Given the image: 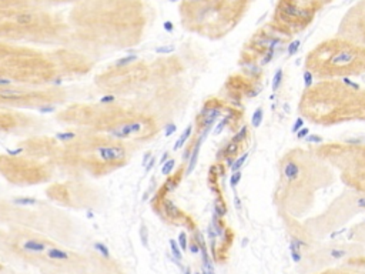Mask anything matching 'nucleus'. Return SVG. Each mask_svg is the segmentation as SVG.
Returning <instances> with one entry per match:
<instances>
[{
	"mask_svg": "<svg viewBox=\"0 0 365 274\" xmlns=\"http://www.w3.org/2000/svg\"><path fill=\"white\" fill-rule=\"evenodd\" d=\"M221 116V108L218 106H212L210 103H207L200 114L197 116V120H198V128L202 130V128H207V127H212L215 120Z\"/></svg>",
	"mask_w": 365,
	"mask_h": 274,
	"instance_id": "obj_5",
	"label": "nucleus"
},
{
	"mask_svg": "<svg viewBox=\"0 0 365 274\" xmlns=\"http://www.w3.org/2000/svg\"><path fill=\"white\" fill-rule=\"evenodd\" d=\"M182 274H191V270H190V267H185V268H184V271H182Z\"/></svg>",
	"mask_w": 365,
	"mask_h": 274,
	"instance_id": "obj_50",
	"label": "nucleus"
},
{
	"mask_svg": "<svg viewBox=\"0 0 365 274\" xmlns=\"http://www.w3.org/2000/svg\"><path fill=\"white\" fill-rule=\"evenodd\" d=\"M97 154L104 161H117L125 158V148L123 146H100Z\"/></svg>",
	"mask_w": 365,
	"mask_h": 274,
	"instance_id": "obj_6",
	"label": "nucleus"
},
{
	"mask_svg": "<svg viewBox=\"0 0 365 274\" xmlns=\"http://www.w3.org/2000/svg\"><path fill=\"white\" fill-rule=\"evenodd\" d=\"M168 158H170V153H168V151H164V153H163V156H161V158L158 160V163L163 166Z\"/></svg>",
	"mask_w": 365,
	"mask_h": 274,
	"instance_id": "obj_40",
	"label": "nucleus"
},
{
	"mask_svg": "<svg viewBox=\"0 0 365 274\" xmlns=\"http://www.w3.org/2000/svg\"><path fill=\"white\" fill-rule=\"evenodd\" d=\"M0 97L7 98V100H17V98L23 97V93L17 91V90H0Z\"/></svg>",
	"mask_w": 365,
	"mask_h": 274,
	"instance_id": "obj_14",
	"label": "nucleus"
},
{
	"mask_svg": "<svg viewBox=\"0 0 365 274\" xmlns=\"http://www.w3.org/2000/svg\"><path fill=\"white\" fill-rule=\"evenodd\" d=\"M23 151V148H6V153L9 154V156H17V154H20Z\"/></svg>",
	"mask_w": 365,
	"mask_h": 274,
	"instance_id": "obj_39",
	"label": "nucleus"
},
{
	"mask_svg": "<svg viewBox=\"0 0 365 274\" xmlns=\"http://www.w3.org/2000/svg\"><path fill=\"white\" fill-rule=\"evenodd\" d=\"M307 68L321 77L362 73L365 71V46L342 37L327 40L307 56Z\"/></svg>",
	"mask_w": 365,
	"mask_h": 274,
	"instance_id": "obj_1",
	"label": "nucleus"
},
{
	"mask_svg": "<svg viewBox=\"0 0 365 274\" xmlns=\"http://www.w3.org/2000/svg\"><path fill=\"white\" fill-rule=\"evenodd\" d=\"M309 141H321V138L318 136H311V138H308Z\"/></svg>",
	"mask_w": 365,
	"mask_h": 274,
	"instance_id": "obj_46",
	"label": "nucleus"
},
{
	"mask_svg": "<svg viewBox=\"0 0 365 274\" xmlns=\"http://www.w3.org/2000/svg\"><path fill=\"white\" fill-rule=\"evenodd\" d=\"M252 0H185L182 17L185 24L210 36H224L244 16Z\"/></svg>",
	"mask_w": 365,
	"mask_h": 274,
	"instance_id": "obj_2",
	"label": "nucleus"
},
{
	"mask_svg": "<svg viewBox=\"0 0 365 274\" xmlns=\"http://www.w3.org/2000/svg\"><path fill=\"white\" fill-rule=\"evenodd\" d=\"M262 108L261 107H258L255 111H254V114H252V117H251V124H252V127H258L261 123H262Z\"/></svg>",
	"mask_w": 365,
	"mask_h": 274,
	"instance_id": "obj_18",
	"label": "nucleus"
},
{
	"mask_svg": "<svg viewBox=\"0 0 365 274\" xmlns=\"http://www.w3.org/2000/svg\"><path fill=\"white\" fill-rule=\"evenodd\" d=\"M175 131H177V124H175V123H168V124H165V127H164V134H165V137L173 136Z\"/></svg>",
	"mask_w": 365,
	"mask_h": 274,
	"instance_id": "obj_28",
	"label": "nucleus"
},
{
	"mask_svg": "<svg viewBox=\"0 0 365 274\" xmlns=\"http://www.w3.org/2000/svg\"><path fill=\"white\" fill-rule=\"evenodd\" d=\"M164 29H165L167 31H171V30H173V24H171V21H167V23H164Z\"/></svg>",
	"mask_w": 365,
	"mask_h": 274,
	"instance_id": "obj_43",
	"label": "nucleus"
},
{
	"mask_svg": "<svg viewBox=\"0 0 365 274\" xmlns=\"http://www.w3.org/2000/svg\"><path fill=\"white\" fill-rule=\"evenodd\" d=\"M11 201H13V204H17V206H34V204H37V198H34V197H16Z\"/></svg>",
	"mask_w": 365,
	"mask_h": 274,
	"instance_id": "obj_15",
	"label": "nucleus"
},
{
	"mask_svg": "<svg viewBox=\"0 0 365 274\" xmlns=\"http://www.w3.org/2000/svg\"><path fill=\"white\" fill-rule=\"evenodd\" d=\"M188 250H190L192 254H197V253H200V245L192 240L191 243H188Z\"/></svg>",
	"mask_w": 365,
	"mask_h": 274,
	"instance_id": "obj_35",
	"label": "nucleus"
},
{
	"mask_svg": "<svg viewBox=\"0 0 365 274\" xmlns=\"http://www.w3.org/2000/svg\"><path fill=\"white\" fill-rule=\"evenodd\" d=\"M94 248H96L104 258H110V250H108V247H107L104 243H100V241L94 243Z\"/></svg>",
	"mask_w": 365,
	"mask_h": 274,
	"instance_id": "obj_19",
	"label": "nucleus"
},
{
	"mask_svg": "<svg viewBox=\"0 0 365 274\" xmlns=\"http://www.w3.org/2000/svg\"><path fill=\"white\" fill-rule=\"evenodd\" d=\"M329 254H331V257H334V258H342L346 253H345L344 250H336V248H335V250H331Z\"/></svg>",
	"mask_w": 365,
	"mask_h": 274,
	"instance_id": "obj_33",
	"label": "nucleus"
},
{
	"mask_svg": "<svg viewBox=\"0 0 365 274\" xmlns=\"http://www.w3.org/2000/svg\"><path fill=\"white\" fill-rule=\"evenodd\" d=\"M46 254L48 258L51 260H68V253L56 247H51L48 250H46Z\"/></svg>",
	"mask_w": 365,
	"mask_h": 274,
	"instance_id": "obj_12",
	"label": "nucleus"
},
{
	"mask_svg": "<svg viewBox=\"0 0 365 274\" xmlns=\"http://www.w3.org/2000/svg\"><path fill=\"white\" fill-rule=\"evenodd\" d=\"M174 167H175V160H174V158H168V160L161 166V174H164V176L171 174L173 170H174Z\"/></svg>",
	"mask_w": 365,
	"mask_h": 274,
	"instance_id": "obj_17",
	"label": "nucleus"
},
{
	"mask_svg": "<svg viewBox=\"0 0 365 274\" xmlns=\"http://www.w3.org/2000/svg\"><path fill=\"white\" fill-rule=\"evenodd\" d=\"M155 160H157V158H155V157H154V156H153V157H151V158H150V161H148V163H147V166H145V167H144V170H145V173H150V171H151V168H153V167H154V166H155Z\"/></svg>",
	"mask_w": 365,
	"mask_h": 274,
	"instance_id": "obj_36",
	"label": "nucleus"
},
{
	"mask_svg": "<svg viewBox=\"0 0 365 274\" xmlns=\"http://www.w3.org/2000/svg\"><path fill=\"white\" fill-rule=\"evenodd\" d=\"M137 60H138V56H137V54H127V56L120 57L118 60H115L114 66L123 68V67H125V66H128V64H131V63H134V61H137Z\"/></svg>",
	"mask_w": 365,
	"mask_h": 274,
	"instance_id": "obj_13",
	"label": "nucleus"
},
{
	"mask_svg": "<svg viewBox=\"0 0 365 274\" xmlns=\"http://www.w3.org/2000/svg\"><path fill=\"white\" fill-rule=\"evenodd\" d=\"M191 151H192V147H187V148L184 150V153H182V156H181V160H182L184 163H188L190 156H191Z\"/></svg>",
	"mask_w": 365,
	"mask_h": 274,
	"instance_id": "obj_34",
	"label": "nucleus"
},
{
	"mask_svg": "<svg viewBox=\"0 0 365 274\" xmlns=\"http://www.w3.org/2000/svg\"><path fill=\"white\" fill-rule=\"evenodd\" d=\"M188 238H187V234L184 233V231H181L180 234H178V245H180V248L182 250V251H185L187 248H188V241H187Z\"/></svg>",
	"mask_w": 365,
	"mask_h": 274,
	"instance_id": "obj_24",
	"label": "nucleus"
},
{
	"mask_svg": "<svg viewBox=\"0 0 365 274\" xmlns=\"http://www.w3.org/2000/svg\"><path fill=\"white\" fill-rule=\"evenodd\" d=\"M140 240H141V244L145 248H148V230L144 224H141V227H140Z\"/></svg>",
	"mask_w": 365,
	"mask_h": 274,
	"instance_id": "obj_21",
	"label": "nucleus"
},
{
	"mask_svg": "<svg viewBox=\"0 0 365 274\" xmlns=\"http://www.w3.org/2000/svg\"><path fill=\"white\" fill-rule=\"evenodd\" d=\"M322 4L324 0H279L269 26L281 36L295 34L312 21Z\"/></svg>",
	"mask_w": 365,
	"mask_h": 274,
	"instance_id": "obj_3",
	"label": "nucleus"
},
{
	"mask_svg": "<svg viewBox=\"0 0 365 274\" xmlns=\"http://www.w3.org/2000/svg\"><path fill=\"white\" fill-rule=\"evenodd\" d=\"M23 250L29 253H43L46 251V244L37 240H26L23 243Z\"/></svg>",
	"mask_w": 365,
	"mask_h": 274,
	"instance_id": "obj_9",
	"label": "nucleus"
},
{
	"mask_svg": "<svg viewBox=\"0 0 365 274\" xmlns=\"http://www.w3.org/2000/svg\"><path fill=\"white\" fill-rule=\"evenodd\" d=\"M53 1H63V0H0V6H20V4H31V3H53Z\"/></svg>",
	"mask_w": 365,
	"mask_h": 274,
	"instance_id": "obj_11",
	"label": "nucleus"
},
{
	"mask_svg": "<svg viewBox=\"0 0 365 274\" xmlns=\"http://www.w3.org/2000/svg\"><path fill=\"white\" fill-rule=\"evenodd\" d=\"M247 157H248V154L245 153V154H242L240 158H237V160L234 161V164H232V167H231L232 173H234V171H240V168H241V166L244 164V161H245Z\"/></svg>",
	"mask_w": 365,
	"mask_h": 274,
	"instance_id": "obj_26",
	"label": "nucleus"
},
{
	"mask_svg": "<svg viewBox=\"0 0 365 274\" xmlns=\"http://www.w3.org/2000/svg\"><path fill=\"white\" fill-rule=\"evenodd\" d=\"M305 134H308V128H302V130H301V131H299L297 136H298L299 138H302Z\"/></svg>",
	"mask_w": 365,
	"mask_h": 274,
	"instance_id": "obj_44",
	"label": "nucleus"
},
{
	"mask_svg": "<svg viewBox=\"0 0 365 274\" xmlns=\"http://www.w3.org/2000/svg\"><path fill=\"white\" fill-rule=\"evenodd\" d=\"M339 37L365 46V1L352 7L339 27Z\"/></svg>",
	"mask_w": 365,
	"mask_h": 274,
	"instance_id": "obj_4",
	"label": "nucleus"
},
{
	"mask_svg": "<svg viewBox=\"0 0 365 274\" xmlns=\"http://www.w3.org/2000/svg\"><path fill=\"white\" fill-rule=\"evenodd\" d=\"M170 250H171V254H173L174 258H177L178 261L182 260V250L180 248V245L177 244V241L173 240V238L170 240Z\"/></svg>",
	"mask_w": 365,
	"mask_h": 274,
	"instance_id": "obj_16",
	"label": "nucleus"
},
{
	"mask_svg": "<svg viewBox=\"0 0 365 274\" xmlns=\"http://www.w3.org/2000/svg\"><path fill=\"white\" fill-rule=\"evenodd\" d=\"M38 111H40L41 114H48V113H53V111H54V107L50 106V104H44V106H40V107H38Z\"/></svg>",
	"mask_w": 365,
	"mask_h": 274,
	"instance_id": "obj_32",
	"label": "nucleus"
},
{
	"mask_svg": "<svg viewBox=\"0 0 365 274\" xmlns=\"http://www.w3.org/2000/svg\"><path fill=\"white\" fill-rule=\"evenodd\" d=\"M174 51V47H157L155 49V53H164V54H167V53H173Z\"/></svg>",
	"mask_w": 365,
	"mask_h": 274,
	"instance_id": "obj_37",
	"label": "nucleus"
},
{
	"mask_svg": "<svg viewBox=\"0 0 365 274\" xmlns=\"http://www.w3.org/2000/svg\"><path fill=\"white\" fill-rule=\"evenodd\" d=\"M245 136H247V126H242L241 130L231 138V141H234V143H241V141L245 138Z\"/></svg>",
	"mask_w": 365,
	"mask_h": 274,
	"instance_id": "obj_25",
	"label": "nucleus"
},
{
	"mask_svg": "<svg viewBox=\"0 0 365 274\" xmlns=\"http://www.w3.org/2000/svg\"><path fill=\"white\" fill-rule=\"evenodd\" d=\"M191 133H192V124H188V126L184 128V131L181 133V136L177 138V141L174 143L173 150H174V151H177V150L182 148V147L185 146L187 140L191 137Z\"/></svg>",
	"mask_w": 365,
	"mask_h": 274,
	"instance_id": "obj_10",
	"label": "nucleus"
},
{
	"mask_svg": "<svg viewBox=\"0 0 365 274\" xmlns=\"http://www.w3.org/2000/svg\"><path fill=\"white\" fill-rule=\"evenodd\" d=\"M177 186H178V183H177L175 178H168L164 184V188H165V191H173Z\"/></svg>",
	"mask_w": 365,
	"mask_h": 274,
	"instance_id": "obj_30",
	"label": "nucleus"
},
{
	"mask_svg": "<svg viewBox=\"0 0 365 274\" xmlns=\"http://www.w3.org/2000/svg\"><path fill=\"white\" fill-rule=\"evenodd\" d=\"M214 213L218 215V217H224L225 215V213H227V208H225V206H224V201L221 203V201H215V204H214Z\"/></svg>",
	"mask_w": 365,
	"mask_h": 274,
	"instance_id": "obj_22",
	"label": "nucleus"
},
{
	"mask_svg": "<svg viewBox=\"0 0 365 274\" xmlns=\"http://www.w3.org/2000/svg\"><path fill=\"white\" fill-rule=\"evenodd\" d=\"M148 196H150V191H145V193H144V196L141 197V200H143V201H145V200L148 198Z\"/></svg>",
	"mask_w": 365,
	"mask_h": 274,
	"instance_id": "obj_48",
	"label": "nucleus"
},
{
	"mask_svg": "<svg viewBox=\"0 0 365 274\" xmlns=\"http://www.w3.org/2000/svg\"><path fill=\"white\" fill-rule=\"evenodd\" d=\"M240 180H241V171H234V173L231 174V177H230V184H231V187L234 188V187L240 183Z\"/></svg>",
	"mask_w": 365,
	"mask_h": 274,
	"instance_id": "obj_29",
	"label": "nucleus"
},
{
	"mask_svg": "<svg viewBox=\"0 0 365 274\" xmlns=\"http://www.w3.org/2000/svg\"><path fill=\"white\" fill-rule=\"evenodd\" d=\"M153 157V153L151 151H147V153H144V156H143V161H141V164H143V167H145L147 166V163L150 161V158Z\"/></svg>",
	"mask_w": 365,
	"mask_h": 274,
	"instance_id": "obj_38",
	"label": "nucleus"
},
{
	"mask_svg": "<svg viewBox=\"0 0 365 274\" xmlns=\"http://www.w3.org/2000/svg\"><path fill=\"white\" fill-rule=\"evenodd\" d=\"M235 207H237V208H241V201L238 200V197H235Z\"/></svg>",
	"mask_w": 365,
	"mask_h": 274,
	"instance_id": "obj_49",
	"label": "nucleus"
},
{
	"mask_svg": "<svg viewBox=\"0 0 365 274\" xmlns=\"http://www.w3.org/2000/svg\"><path fill=\"white\" fill-rule=\"evenodd\" d=\"M11 80L7 77H0V86H10Z\"/></svg>",
	"mask_w": 365,
	"mask_h": 274,
	"instance_id": "obj_41",
	"label": "nucleus"
},
{
	"mask_svg": "<svg viewBox=\"0 0 365 274\" xmlns=\"http://www.w3.org/2000/svg\"><path fill=\"white\" fill-rule=\"evenodd\" d=\"M301 126H302V118H298L297 121H295V124H294V131H297V130H299L301 128Z\"/></svg>",
	"mask_w": 365,
	"mask_h": 274,
	"instance_id": "obj_42",
	"label": "nucleus"
},
{
	"mask_svg": "<svg viewBox=\"0 0 365 274\" xmlns=\"http://www.w3.org/2000/svg\"><path fill=\"white\" fill-rule=\"evenodd\" d=\"M230 118H231V116H225V117H224V118L217 124V127L214 128V134H215V136H218V134L222 131V128H224V127H225V124L230 121Z\"/></svg>",
	"mask_w": 365,
	"mask_h": 274,
	"instance_id": "obj_27",
	"label": "nucleus"
},
{
	"mask_svg": "<svg viewBox=\"0 0 365 274\" xmlns=\"http://www.w3.org/2000/svg\"><path fill=\"white\" fill-rule=\"evenodd\" d=\"M101 104H108V103H114L115 101V97L113 94H106L103 96L100 100H98Z\"/></svg>",
	"mask_w": 365,
	"mask_h": 274,
	"instance_id": "obj_31",
	"label": "nucleus"
},
{
	"mask_svg": "<svg viewBox=\"0 0 365 274\" xmlns=\"http://www.w3.org/2000/svg\"><path fill=\"white\" fill-rule=\"evenodd\" d=\"M86 214H87V218H90V220H91V218H94V213H93L91 210H87V213H86Z\"/></svg>",
	"mask_w": 365,
	"mask_h": 274,
	"instance_id": "obj_45",
	"label": "nucleus"
},
{
	"mask_svg": "<svg viewBox=\"0 0 365 274\" xmlns=\"http://www.w3.org/2000/svg\"><path fill=\"white\" fill-rule=\"evenodd\" d=\"M58 141H70V140H73L74 137H76V133H73V131H64V133H56V136H54Z\"/></svg>",
	"mask_w": 365,
	"mask_h": 274,
	"instance_id": "obj_20",
	"label": "nucleus"
},
{
	"mask_svg": "<svg viewBox=\"0 0 365 274\" xmlns=\"http://www.w3.org/2000/svg\"><path fill=\"white\" fill-rule=\"evenodd\" d=\"M143 123L140 121H131V123H125V124H121V126H117L114 128H110L108 130V134L111 137H115V138H127L128 136L131 134H137L138 131H141L143 128Z\"/></svg>",
	"mask_w": 365,
	"mask_h": 274,
	"instance_id": "obj_7",
	"label": "nucleus"
},
{
	"mask_svg": "<svg viewBox=\"0 0 365 274\" xmlns=\"http://www.w3.org/2000/svg\"><path fill=\"white\" fill-rule=\"evenodd\" d=\"M163 210H164V213L170 217V218H173V220H177V218H180V217H182V214H181V211H180V208L174 204V201L173 200H170V198H164L163 200Z\"/></svg>",
	"mask_w": 365,
	"mask_h": 274,
	"instance_id": "obj_8",
	"label": "nucleus"
},
{
	"mask_svg": "<svg viewBox=\"0 0 365 274\" xmlns=\"http://www.w3.org/2000/svg\"><path fill=\"white\" fill-rule=\"evenodd\" d=\"M281 81H282V70L279 68V70L275 73V76H274V80H272V90H274V91H277V90L279 88V86H281Z\"/></svg>",
	"mask_w": 365,
	"mask_h": 274,
	"instance_id": "obj_23",
	"label": "nucleus"
},
{
	"mask_svg": "<svg viewBox=\"0 0 365 274\" xmlns=\"http://www.w3.org/2000/svg\"><path fill=\"white\" fill-rule=\"evenodd\" d=\"M61 83H63V81H61V78H60V77H57V78H54V80H53V84H57V86H58V84H61Z\"/></svg>",
	"mask_w": 365,
	"mask_h": 274,
	"instance_id": "obj_47",
	"label": "nucleus"
}]
</instances>
